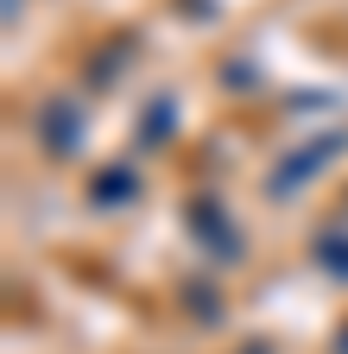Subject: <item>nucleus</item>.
I'll use <instances>...</instances> for the list:
<instances>
[{"label":"nucleus","mask_w":348,"mask_h":354,"mask_svg":"<svg viewBox=\"0 0 348 354\" xmlns=\"http://www.w3.org/2000/svg\"><path fill=\"white\" fill-rule=\"evenodd\" d=\"M336 146H342V140H311V146H304L291 165H279V171H273V184H266V190H273V196H291L304 177H317V171L336 158Z\"/></svg>","instance_id":"obj_1"},{"label":"nucleus","mask_w":348,"mask_h":354,"mask_svg":"<svg viewBox=\"0 0 348 354\" xmlns=\"http://www.w3.org/2000/svg\"><path fill=\"white\" fill-rule=\"evenodd\" d=\"M336 354H348V323H342V329H336Z\"/></svg>","instance_id":"obj_2"}]
</instances>
